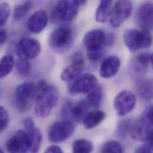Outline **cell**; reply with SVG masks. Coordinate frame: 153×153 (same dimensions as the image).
<instances>
[{
    "label": "cell",
    "mask_w": 153,
    "mask_h": 153,
    "mask_svg": "<svg viewBox=\"0 0 153 153\" xmlns=\"http://www.w3.org/2000/svg\"><path fill=\"white\" fill-rule=\"evenodd\" d=\"M38 94L35 100V113L40 118L50 116L56 107L60 98V92L57 87L47 85L44 80L36 84Z\"/></svg>",
    "instance_id": "obj_1"
},
{
    "label": "cell",
    "mask_w": 153,
    "mask_h": 153,
    "mask_svg": "<svg viewBox=\"0 0 153 153\" xmlns=\"http://www.w3.org/2000/svg\"><path fill=\"white\" fill-rule=\"evenodd\" d=\"M153 107L150 105L138 119L132 122L130 134L137 141L153 143Z\"/></svg>",
    "instance_id": "obj_2"
},
{
    "label": "cell",
    "mask_w": 153,
    "mask_h": 153,
    "mask_svg": "<svg viewBox=\"0 0 153 153\" xmlns=\"http://www.w3.org/2000/svg\"><path fill=\"white\" fill-rule=\"evenodd\" d=\"M75 41L74 29L69 26H63L54 29L50 34L48 44L55 53L63 54L72 47Z\"/></svg>",
    "instance_id": "obj_3"
},
{
    "label": "cell",
    "mask_w": 153,
    "mask_h": 153,
    "mask_svg": "<svg viewBox=\"0 0 153 153\" xmlns=\"http://www.w3.org/2000/svg\"><path fill=\"white\" fill-rule=\"evenodd\" d=\"M38 94L36 84L25 82L18 85L14 91V101L18 109L25 111L30 108Z\"/></svg>",
    "instance_id": "obj_4"
},
{
    "label": "cell",
    "mask_w": 153,
    "mask_h": 153,
    "mask_svg": "<svg viewBox=\"0 0 153 153\" xmlns=\"http://www.w3.org/2000/svg\"><path fill=\"white\" fill-rule=\"evenodd\" d=\"M123 39L126 47L132 53L137 52L142 48L150 47L152 44V35L146 29H128L124 33Z\"/></svg>",
    "instance_id": "obj_5"
},
{
    "label": "cell",
    "mask_w": 153,
    "mask_h": 153,
    "mask_svg": "<svg viewBox=\"0 0 153 153\" xmlns=\"http://www.w3.org/2000/svg\"><path fill=\"white\" fill-rule=\"evenodd\" d=\"M75 130V126L71 122H56L50 126L48 132V138L51 143H62L71 137Z\"/></svg>",
    "instance_id": "obj_6"
},
{
    "label": "cell",
    "mask_w": 153,
    "mask_h": 153,
    "mask_svg": "<svg viewBox=\"0 0 153 153\" xmlns=\"http://www.w3.org/2000/svg\"><path fill=\"white\" fill-rule=\"evenodd\" d=\"M40 42L33 38H26L21 39L17 44L16 53L20 59L27 60L36 58L41 53Z\"/></svg>",
    "instance_id": "obj_7"
},
{
    "label": "cell",
    "mask_w": 153,
    "mask_h": 153,
    "mask_svg": "<svg viewBox=\"0 0 153 153\" xmlns=\"http://www.w3.org/2000/svg\"><path fill=\"white\" fill-rule=\"evenodd\" d=\"M136 103L135 95L130 91L123 90L115 97L113 105L117 114L120 116H124L134 109Z\"/></svg>",
    "instance_id": "obj_8"
},
{
    "label": "cell",
    "mask_w": 153,
    "mask_h": 153,
    "mask_svg": "<svg viewBox=\"0 0 153 153\" xmlns=\"http://www.w3.org/2000/svg\"><path fill=\"white\" fill-rule=\"evenodd\" d=\"M133 5L130 1L116 2L111 11L110 24L113 27H119L131 15Z\"/></svg>",
    "instance_id": "obj_9"
},
{
    "label": "cell",
    "mask_w": 153,
    "mask_h": 153,
    "mask_svg": "<svg viewBox=\"0 0 153 153\" xmlns=\"http://www.w3.org/2000/svg\"><path fill=\"white\" fill-rule=\"evenodd\" d=\"M97 85L98 79L95 75L91 74H86L80 75L69 83L68 90L71 94H86L90 92Z\"/></svg>",
    "instance_id": "obj_10"
},
{
    "label": "cell",
    "mask_w": 153,
    "mask_h": 153,
    "mask_svg": "<svg viewBox=\"0 0 153 153\" xmlns=\"http://www.w3.org/2000/svg\"><path fill=\"white\" fill-rule=\"evenodd\" d=\"M7 149L9 153H27L30 152V141L26 131H17L8 140Z\"/></svg>",
    "instance_id": "obj_11"
},
{
    "label": "cell",
    "mask_w": 153,
    "mask_h": 153,
    "mask_svg": "<svg viewBox=\"0 0 153 153\" xmlns=\"http://www.w3.org/2000/svg\"><path fill=\"white\" fill-rule=\"evenodd\" d=\"M80 6L79 1H60L54 10V16L60 20L70 22L76 17Z\"/></svg>",
    "instance_id": "obj_12"
},
{
    "label": "cell",
    "mask_w": 153,
    "mask_h": 153,
    "mask_svg": "<svg viewBox=\"0 0 153 153\" xmlns=\"http://www.w3.org/2000/svg\"><path fill=\"white\" fill-rule=\"evenodd\" d=\"M153 65V55L142 53L135 55L131 60L129 67L132 74L137 76H143L149 71Z\"/></svg>",
    "instance_id": "obj_13"
},
{
    "label": "cell",
    "mask_w": 153,
    "mask_h": 153,
    "mask_svg": "<svg viewBox=\"0 0 153 153\" xmlns=\"http://www.w3.org/2000/svg\"><path fill=\"white\" fill-rule=\"evenodd\" d=\"M105 33L101 29H93L84 36L83 43L87 51L103 50L105 46Z\"/></svg>",
    "instance_id": "obj_14"
},
{
    "label": "cell",
    "mask_w": 153,
    "mask_h": 153,
    "mask_svg": "<svg viewBox=\"0 0 153 153\" xmlns=\"http://www.w3.org/2000/svg\"><path fill=\"white\" fill-rule=\"evenodd\" d=\"M153 3L146 2L141 4L135 14V22L142 29L151 30L153 29Z\"/></svg>",
    "instance_id": "obj_15"
},
{
    "label": "cell",
    "mask_w": 153,
    "mask_h": 153,
    "mask_svg": "<svg viewBox=\"0 0 153 153\" xmlns=\"http://www.w3.org/2000/svg\"><path fill=\"white\" fill-rule=\"evenodd\" d=\"M48 22V16L46 11L39 10L29 17L27 22V27L30 32L39 33L46 27Z\"/></svg>",
    "instance_id": "obj_16"
},
{
    "label": "cell",
    "mask_w": 153,
    "mask_h": 153,
    "mask_svg": "<svg viewBox=\"0 0 153 153\" xmlns=\"http://www.w3.org/2000/svg\"><path fill=\"white\" fill-rule=\"evenodd\" d=\"M120 67V59L116 56H109L102 62L100 69V75L104 79L113 77L118 73Z\"/></svg>",
    "instance_id": "obj_17"
},
{
    "label": "cell",
    "mask_w": 153,
    "mask_h": 153,
    "mask_svg": "<svg viewBox=\"0 0 153 153\" xmlns=\"http://www.w3.org/2000/svg\"><path fill=\"white\" fill-rule=\"evenodd\" d=\"M135 89L138 96L146 101L153 98V80L151 79H140L135 82Z\"/></svg>",
    "instance_id": "obj_18"
},
{
    "label": "cell",
    "mask_w": 153,
    "mask_h": 153,
    "mask_svg": "<svg viewBox=\"0 0 153 153\" xmlns=\"http://www.w3.org/2000/svg\"><path fill=\"white\" fill-rule=\"evenodd\" d=\"M89 105L86 101L81 100L76 103H71L70 108L71 119L79 123L82 122L86 114L89 113Z\"/></svg>",
    "instance_id": "obj_19"
},
{
    "label": "cell",
    "mask_w": 153,
    "mask_h": 153,
    "mask_svg": "<svg viewBox=\"0 0 153 153\" xmlns=\"http://www.w3.org/2000/svg\"><path fill=\"white\" fill-rule=\"evenodd\" d=\"M105 118V113L101 110H93L89 112L83 120L85 128L92 129L101 124Z\"/></svg>",
    "instance_id": "obj_20"
},
{
    "label": "cell",
    "mask_w": 153,
    "mask_h": 153,
    "mask_svg": "<svg viewBox=\"0 0 153 153\" xmlns=\"http://www.w3.org/2000/svg\"><path fill=\"white\" fill-rule=\"evenodd\" d=\"M27 133L30 141L31 153H38L41 147L42 142V135L41 131L35 125L25 129Z\"/></svg>",
    "instance_id": "obj_21"
},
{
    "label": "cell",
    "mask_w": 153,
    "mask_h": 153,
    "mask_svg": "<svg viewBox=\"0 0 153 153\" xmlns=\"http://www.w3.org/2000/svg\"><path fill=\"white\" fill-rule=\"evenodd\" d=\"M85 65L72 63L62 72L60 78L66 82L71 83L79 76L84 69Z\"/></svg>",
    "instance_id": "obj_22"
},
{
    "label": "cell",
    "mask_w": 153,
    "mask_h": 153,
    "mask_svg": "<svg viewBox=\"0 0 153 153\" xmlns=\"http://www.w3.org/2000/svg\"><path fill=\"white\" fill-rule=\"evenodd\" d=\"M113 1L110 0H102L100 1L95 13V20L99 23L105 22L111 13Z\"/></svg>",
    "instance_id": "obj_23"
},
{
    "label": "cell",
    "mask_w": 153,
    "mask_h": 153,
    "mask_svg": "<svg viewBox=\"0 0 153 153\" xmlns=\"http://www.w3.org/2000/svg\"><path fill=\"white\" fill-rule=\"evenodd\" d=\"M103 89L100 85H97L94 89L88 93L86 102L94 108H98L102 101Z\"/></svg>",
    "instance_id": "obj_24"
},
{
    "label": "cell",
    "mask_w": 153,
    "mask_h": 153,
    "mask_svg": "<svg viewBox=\"0 0 153 153\" xmlns=\"http://www.w3.org/2000/svg\"><path fill=\"white\" fill-rule=\"evenodd\" d=\"M15 65L13 56L11 54H7L3 56L0 60V78L7 76L13 71Z\"/></svg>",
    "instance_id": "obj_25"
},
{
    "label": "cell",
    "mask_w": 153,
    "mask_h": 153,
    "mask_svg": "<svg viewBox=\"0 0 153 153\" xmlns=\"http://www.w3.org/2000/svg\"><path fill=\"white\" fill-rule=\"evenodd\" d=\"M73 153H91L94 150L92 142L85 139L75 140L72 146Z\"/></svg>",
    "instance_id": "obj_26"
},
{
    "label": "cell",
    "mask_w": 153,
    "mask_h": 153,
    "mask_svg": "<svg viewBox=\"0 0 153 153\" xmlns=\"http://www.w3.org/2000/svg\"><path fill=\"white\" fill-rule=\"evenodd\" d=\"M33 7L32 1H26L22 4L17 5L13 11L14 19L16 20H20L25 18Z\"/></svg>",
    "instance_id": "obj_27"
},
{
    "label": "cell",
    "mask_w": 153,
    "mask_h": 153,
    "mask_svg": "<svg viewBox=\"0 0 153 153\" xmlns=\"http://www.w3.org/2000/svg\"><path fill=\"white\" fill-rule=\"evenodd\" d=\"M132 121L130 119H125L120 120L117 125L116 134L118 138L124 140L130 134Z\"/></svg>",
    "instance_id": "obj_28"
},
{
    "label": "cell",
    "mask_w": 153,
    "mask_h": 153,
    "mask_svg": "<svg viewBox=\"0 0 153 153\" xmlns=\"http://www.w3.org/2000/svg\"><path fill=\"white\" fill-rule=\"evenodd\" d=\"M101 153H123V148L119 142L111 140L104 143L101 149Z\"/></svg>",
    "instance_id": "obj_29"
},
{
    "label": "cell",
    "mask_w": 153,
    "mask_h": 153,
    "mask_svg": "<svg viewBox=\"0 0 153 153\" xmlns=\"http://www.w3.org/2000/svg\"><path fill=\"white\" fill-rule=\"evenodd\" d=\"M16 69L20 76H27L31 72L32 65L27 60L19 59L16 63Z\"/></svg>",
    "instance_id": "obj_30"
},
{
    "label": "cell",
    "mask_w": 153,
    "mask_h": 153,
    "mask_svg": "<svg viewBox=\"0 0 153 153\" xmlns=\"http://www.w3.org/2000/svg\"><path fill=\"white\" fill-rule=\"evenodd\" d=\"M11 12L10 5L7 2L0 3V27L7 22Z\"/></svg>",
    "instance_id": "obj_31"
},
{
    "label": "cell",
    "mask_w": 153,
    "mask_h": 153,
    "mask_svg": "<svg viewBox=\"0 0 153 153\" xmlns=\"http://www.w3.org/2000/svg\"><path fill=\"white\" fill-rule=\"evenodd\" d=\"M9 114L7 109L0 105V134L7 128L9 123Z\"/></svg>",
    "instance_id": "obj_32"
},
{
    "label": "cell",
    "mask_w": 153,
    "mask_h": 153,
    "mask_svg": "<svg viewBox=\"0 0 153 153\" xmlns=\"http://www.w3.org/2000/svg\"><path fill=\"white\" fill-rule=\"evenodd\" d=\"M88 59L92 62L99 61L103 56V50L87 51Z\"/></svg>",
    "instance_id": "obj_33"
},
{
    "label": "cell",
    "mask_w": 153,
    "mask_h": 153,
    "mask_svg": "<svg viewBox=\"0 0 153 153\" xmlns=\"http://www.w3.org/2000/svg\"><path fill=\"white\" fill-rule=\"evenodd\" d=\"M134 153H153V143H146L140 146Z\"/></svg>",
    "instance_id": "obj_34"
},
{
    "label": "cell",
    "mask_w": 153,
    "mask_h": 153,
    "mask_svg": "<svg viewBox=\"0 0 153 153\" xmlns=\"http://www.w3.org/2000/svg\"><path fill=\"white\" fill-rule=\"evenodd\" d=\"M72 63L85 65V60L83 54L80 53H75L72 56Z\"/></svg>",
    "instance_id": "obj_35"
},
{
    "label": "cell",
    "mask_w": 153,
    "mask_h": 153,
    "mask_svg": "<svg viewBox=\"0 0 153 153\" xmlns=\"http://www.w3.org/2000/svg\"><path fill=\"white\" fill-rule=\"evenodd\" d=\"M115 42V35L113 33H108L107 35L105 34V45L108 47H111Z\"/></svg>",
    "instance_id": "obj_36"
},
{
    "label": "cell",
    "mask_w": 153,
    "mask_h": 153,
    "mask_svg": "<svg viewBox=\"0 0 153 153\" xmlns=\"http://www.w3.org/2000/svg\"><path fill=\"white\" fill-rule=\"evenodd\" d=\"M44 153H63L62 149L57 146H51L48 147Z\"/></svg>",
    "instance_id": "obj_37"
},
{
    "label": "cell",
    "mask_w": 153,
    "mask_h": 153,
    "mask_svg": "<svg viewBox=\"0 0 153 153\" xmlns=\"http://www.w3.org/2000/svg\"><path fill=\"white\" fill-rule=\"evenodd\" d=\"M23 125L24 126V128L25 129H28L35 125V122L32 118L31 117H26L23 120Z\"/></svg>",
    "instance_id": "obj_38"
},
{
    "label": "cell",
    "mask_w": 153,
    "mask_h": 153,
    "mask_svg": "<svg viewBox=\"0 0 153 153\" xmlns=\"http://www.w3.org/2000/svg\"><path fill=\"white\" fill-rule=\"evenodd\" d=\"M7 38L8 35L6 30L4 29H0V45L4 44L7 40Z\"/></svg>",
    "instance_id": "obj_39"
},
{
    "label": "cell",
    "mask_w": 153,
    "mask_h": 153,
    "mask_svg": "<svg viewBox=\"0 0 153 153\" xmlns=\"http://www.w3.org/2000/svg\"><path fill=\"white\" fill-rule=\"evenodd\" d=\"M0 153H4V151H3V150L2 149V148L0 147Z\"/></svg>",
    "instance_id": "obj_40"
}]
</instances>
